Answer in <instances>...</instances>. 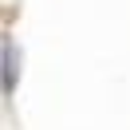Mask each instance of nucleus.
<instances>
[{"instance_id":"1","label":"nucleus","mask_w":130,"mask_h":130,"mask_svg":"<svg viewBox=\"0 0 130 130\" xmlns=\"http://www.w3.org/2000/svg\"><path fill=\"white\" fill-rule=\"evenodd\" d=\"M4 91L12 95V40H4Z\"/></svg>"}]
</instances>
